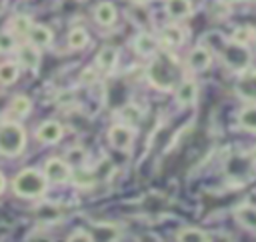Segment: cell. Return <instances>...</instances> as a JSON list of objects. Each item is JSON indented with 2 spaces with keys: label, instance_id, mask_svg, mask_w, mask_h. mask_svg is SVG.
<instances>
[{
  "label": "cell",
  "instance_id": "obj_2",
  "mask_svg": "<svg viewBox=\"0 0 256 242\" xmlns=\"http://www.w3.org/2000/svg\"><path fill=\"white\" fill-rule=\"evenodd\" d=\"M46 188H48V180H46L44 172H40L38 168H24L12 180L14 194H18L22 198H38L46 192Z\"/></svg>",
  "mask_w": 256,
  "mask_h": 242
},
{
  "label": "cell",
  "instance_id": "obj_13",
  "mask_svg": "<svg viewBox=\"0 0 256 242\" xmlns=\"http://www.w3.org/2000/svg\"><path fill=\"white\" fill-rule=\"evenodd\" d=\"M132 44H134L136 54H140V56H154L158 50V40L148 32H140Z\"/></svg>",
  "mask_w": 256,
  "mask_h": 242
},
{
  "label": "cell",
  "instance_id": "obj_8",
  "mask_svg": "<svg viewBox=\"0 0 256 242\" xmlns=\"http://www.w3.org/2000/svg\"><path fill=\"white\" fill-rule=\"evenodd\" d=\"M62 132H64V128H62L60 122H56V120H46V122H42V124L38 126L36 138H38L42 144H56V142L62 138Z\"/></svg>",
  "mask_w": 256,
  "mask_h": 242
},
{
  "label": "cell",
  "instance_id": "obj_31",
  "mask_svg": "<svg viewBox=\"0 0 256 242\" xmlns=\"http://www.w3.org/2000/svg\"><path fill=\"white\" fill-rule=\"evenodd\" d=\"M4 188H6V178H4V174L0 172V194L4 192Z\"/></svg>",
  "mask_w": 256,
  "mask_h": 242
},
{
  "label": "cell",
  "instance_id": "obj_33",
  "mask_svg": "<svg viewBox=\"0 0 256 242\" xmlns=\"http://www.w3.org/2000/svg\"><path fill=\"white\" fill-rule=\"evenodd\" d=\"M224 2H228V4H234V2H238V0H224Z\"/></svg>",
  "mask_w": 256,
  "mask_h": 242
},
{
  "label": "cell",
  "instance_id": "obj_26",
  "mask_svg": "<svg viewBox=\"0 0 256 242\" xmlns=\"http://www.w3.org/2000/svg\"><path fill=\"white\" fill-rule=\"evenodd\" d=\"M232 40L248 46L250 42L256 40V30H254L252 26H238V28L232 32Z\"/></svg>",
  "mask_w": 256,
  "mask_h": 242
},
{
  "label": "cell",
  "instance_id": "obj_10",
  "mask_svg": "<svg viewBox=\"0 0 256 242\" xmlns=\"http://www.w3.org/2000/svg\"><path fill=\"white\" fill-rule=\"evenodd\" d=\"M174 92H176V102L180 106H192L198 98V84L194 80H182L174 88Z\"/></svg>",
  "mask_w": 256,
  "mask_h": 242
},
{
  "label": "cell",
  "instance_id": "obj_25",
  "mask_svg": "<svg viewBox=\"0 0 256 242\" xmlns=\"http://www.w3.org/2000/svg\"><path fill=\"white\" fill-rule=\"evenodd\" d=\"M176 240H180V242H206V240H210V236L200 228H184L176 234Z\"/></svg>",
  "mask_w": 256,
  "mask_h": 242
},
{
  "label": "cell",
  "instance_id": "obj_16",
  "mask_svg": "<svg viewBox=\"0 0 256 242\" xmlns=\"http://www.w3.org/2000/svg\"><path fill=\"white\" fill-rule=\"evenodd\" d=\"M164 8L172 20H184L192 14V2L190 0H166Z\"/></svg>",
  "mask_w": 256,
  "mask_h": 242
},
{
  "label": "cell",
  "instance_id": "obj_1",
  "mask_svg": "<svg viewBox=\"0 0 256 242\" xmlns=\"http://www.w3.org/2000/svg\"><path fill=\"white\" fill-rule=\"evenodd\" d=\"M176 76H178V62L168 54L156 56L148 66V78L160 90H174Z\"/></svg>",
  "mask_w": 256,
  "mask_h": 242
},
{
  "label": "cell",
  "instance_id": "obj_28",
  "mask_svg": "<svg viewBox=\"0 0 256 242\" xmlns=\"http://www.w3.org/2000/svg\"><path fill=\"white\" fill-rule=\"evenodd\" d=\"M84 158H86V154H84L82 148H70L68 154H66V162L70 166H80L84 162Z\"/></svg>",
  "mask_w": 256,
  "mask_h": 242
},
{
  "label": "cell",
  "instance_id": "obj_17",
  "mask_svg": "<svg viewBox=\"0 0 256 242\" xmlns=\"http://www.w3.org/2000/svg\"><path fill=\"white\" fill-rule=\"evenodd\" d=\"M94 20L100 26H112L116 22V6L112 2H100L94 8Z\"/></svg>",
  "mask_w": 256,
  "mask_h": 242
},
{
  "label": "cell",
  "instance_id": "obj_9",
  "mask_svg": "<svg viewBox=\"0 0 256 242\" xmlns=\"http://www.w3.org/2000/svg\"><path fill=\"white\" fill-rule=\"evenodd\" d=\"M210 64H212V52L206 46H196L188 54V66L194 72H204L210 68Z\"/></svg>",
  "mask_w": 256,
  "mask_h": 242
},
{
  "label": "cell",
  "instance_id": "obj_5",
  "mask_svg": "<svg viewBox=\"0 0 256 242\" xmlns=\"http://www.w3.org/2000/svg\"><path fill=\"white\" fill-rule=\"evenodd\" d=\"M44 176L52 184H64L72 176V166L62 158H48L44 164Z\"/></svg>",
  "mask_w": 256,
  "mask_h": 242
},
{
  "label": "cell",
  "instance_id": "obj_30",
  "mask_svg": "<svg viewBox=\"0 0 256 242\" xmlns=\"http://www.w3.org/2000/svg\"><path fill=\"white\" fill-rule=\"evenodd\" d=\"M92 80H96V72H94L92 68L84 70V72H82V76H80V82H92Z\"/></svg>",
  "mask_w": 256,
  "mask_h": 242
},
{
  "label": "cell",
  "instance_id": "obj_7",
  "mask_svg": "<svg viewBox=\"0 0 256 242\" xmlns=\"http://www.w3.org/2000/svg\"><path fill=\"white\" fill-rule=\"evenodd\" d=\"M236 94L250 104H256V70L240 72L236 80Z\"/></svg>",
  "mask_w": 256,
  "mask_h": 242
},
{
  "label": "cell",
  "instance_id": "obj_6",
  "mask_svg": "<svg viewBox=\"0 0 256 242\" xmlns=\"http://www.w3.org/2000/svg\"><path fill=\"white\" fill-rule=\"evenodd\" d=\"M108 142L112 148L126 152V150H130V146L134 142V130L128 124H114L108 130Z\"/></svg>",
  "mask_w": 256,
  "mask_h": 242
},
{
  "label": "cell",
  "instance_id": "obj_11",
  "mask_svg": "<svg viewBox=\"0 0 256 242\" xmlns=\"http://www.w3.org/2000/svg\"><path fill=\"white\" fill-rule=\"evenodd\" d=\"M234 218L238 220L240 226H244L246 230H254L256 232V206L250 202H244L240 206L234 208Z\"/></svg>",
  "mask_w": 256,
  "mask_h": 242
},
{
  "label": "cell",
  "instance_id": "obj_27",
  "mask_svg": "<svg viewBox=\"0 0 256 242\" xmlns=\"http://www.w3.org/2000/svg\"><path fill=\"white\" fill-rule=\"evenodd\" d=\"M16 48V36L8 30V32H0V52H12Z\"/></svg>",
  "mask_w": 256,
  "mask_h": 242
},
{
  "label": "cell",
  "instance_id": "obj_23",
  "mask_svg": "<svg viewBox=\"0 0 256 242\" xmlns=\"http://www.w3.org/2000/svg\"><path fill=\"white\" fill-rule=\"evenodd\" d=\"M32 110V102L28 96H16L12 102H10V112L14 118H24L28 116Z\"/></svg>",
  "mask_w": 256,
  "mask_h": 242
},
{
  "label": "cell",
  "instance_id": "obj_29",
  "mask_svg": "<svg viewBox=\"0 0 256 242\" xmlns=\"http://www.w3.org/2000/svg\"><path fill=\"white\" fill-rule=\"evenodd\" d=\"M68 240H70V242H76V240L90 242V240H94V236H90V232H88V230L78 228V230H74V234H72V236H68Z\"/></svg>",
  "mask_w": 256,
  "mask_h": 242
},
{
  "label": "cell",
  "instance_id": "obj_18",
  "mask_svg": "<svg viewBox=\"0 0 256 242\" xmlns=\"http://www.w3.org/2000/svg\"><path fill=\"white\" fill-rule=\"evenodd\" d=\"M118 62V50L114 46H104L96 56V66L100 72H110Z\"/></svg>",
  "mask_w": 256,
  "mask_h": 242
},
{
  "label": "cell",
  "instance_id": "obj_14",
  "mask_svg": "<svg viewBox=\"0 0 256 242\" xmlns=\"http://www.w3.org/2000/svg\"><path fill=\"white\" fill-rule=\"evenodd\" d=\"M18 62L22 66L30 68V70H36L38 64H40V52H38V48L34 44H30V42L18 46Z\"/></svg>",
  "mask_w": 256,
  "mask_h": 242
},
{
  "label": "cell",
  "instance_id": "obj_19",
  "mask_svg": "<svg viewBox=\"0 0 256 242\" xmlns=\"http://www.w3.org/2000/svg\"><path fill=\"white\" fill-rule=\"evenodd\" d=\"M8 28H10V32L14 36H28L30 28H32V20L26 14H16V16L10 18Z\"/></svg>",
  "mask_w": 256,
  "mask_h": 242
},
{
  "label": "cell",
  "instance_id": "obj_15",
  "mask_svg": "<svg viewBox=\"0 0 256 242\" xmlns=\"http://www.w3.org/2000/svg\"><path fill=\"white\" fill-rule=\"evenodd\" d=\"M160 42L166 46V48H178L184 44V30L176 24H170V26H164L162 32H160Z\"/></svg>",
  "mask_w": 256,
  "mask_h": 242
},
{
  "label": "cell",
  "instance_id": "obj_22",
  "mask_svg": "<svg viewBox=\"0 0 256 242\" xmlns=\"http://www.w3.org/2000/svg\"><path fill=\"white\" fill-rule=\"evenodd\" d=\"M18 76H20L18 64H14V62H2L0 64V84L10 86L18 80Z\"/></svg>",
  "mask_w": 256,
  "mask_h": 242
},
{
  "label": "cell",
  "instance_id": "obj_32",
  "mask_svg": "<svg viewBox=\"0 0 256 242\" xmlns=\"http://www.w3.org/2000/svg\"><path fill=\"white\" fill-rule=\"evenodd\" d=\"M6 4H8V0H0V14L4 12V8H6Z\"/></svg>",
  "mask_w": 256,
  "mask_h": 242
},
{
  "label": "cell",
  "instance_id": "obj_12",
  "mask_svg": "<svg viewBox=\"0 0 256 242\" xmlns=\"http://www.w3.org/2000/svg\"><path fill=\"white\" fill-rule=\"evenodd\" d=\"M26 38H28V42L34 44L36 48H44V46H50V44H52L54 34H52V30H50L48 26H44V24H32V28H30V32H28Z\"/></svg>",
  "mask_w": 256,
  "mask_h": 242
},
{
  "label": "cell",
  "instance_id": "obj_21",
  "mask_svg": "<svg viewBox=\"0 0 256 242\" xmlns=\"http://www.w3.org/2000/svg\"><path fill=\"white\" fill-rule=\"evenodd\" d=\"M238 122L244 130L256 134V104H250V106L242 108L240 114H238Z\"/></svg>",
  "mask_w": 256,
  "mask_h": 242
},
{
  "label": "cell",
  "instance_id": "obj_4",
  "mask_svg": "<svg viewBox=\"0 0 256 242\" xmlns=\"http://www.w3.org/2000/svg\"><path fill=\"white\" fill-rule=\"evenodd\" d=\"M220 56H222L224 64L232 72H238V74L244 72V70H248L250 60H252V54H250L248 46L246 44H240V42H234V40L226 42V46L222 48Z\"/></svg>",
  "mask_w": 256,
  "mask_h": 242
},
{
  "label": "cell",
  "instance_id": "obj_20",
  "mask_svg": "<svg viewBox=\"0 0 256 242\" xmlns=\"http://www.w3.org/2000/svg\"><path fill=\"white\" fill-rule=\"evenodd\" d=\"M88 42H90V36H88V32L82 26H76V28L70 30V34H68V46L72 50H82V48L88 46Z\"/></svg>",
  "mask_w": 256,
  "mask_h": 242
},
{
  "label": "cell",
  "instance_id": "obj_24",
  "mask_svg": "<svg viewBox=\"0 0 256 242\" xmlns=\"http://www.w3.org/2000/svg\"><path fill=\"white\" fill-rule=\"evenodd\" d=\"M118 116H120V122L122 124H138L140 122V118H142V110H140V106L138 104H126L120 112H118Z\"/></svg>",
  "mask_w": 256,
  "mask_h": 242
},
{
  "label": "cell",
  "instance_id": "obj_3",
  "mask_svg": "<svg viewBox=\"0 0 256 242\" xmlns=\"http://www.w3.org/2000/svg\"><path fill=\"white\" fill-rule=\"evenodd\" d=\"M26 146V132L18 122H6L0 126V154L18 156Z\"/></svg>",
  "mask_w": 256,
  "mask_h": 242
}]
</instances>
